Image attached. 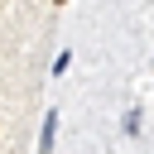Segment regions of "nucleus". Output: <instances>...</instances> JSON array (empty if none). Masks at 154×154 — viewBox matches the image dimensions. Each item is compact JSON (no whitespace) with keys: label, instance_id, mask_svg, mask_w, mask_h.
<instances>
[{"label":"nucleus","instance_id":"obj_1","mask_svg":"<svg viewBox=\"0 0 154 154\" xmlns=\"http://www.w3.org/2000/svg\"><path fill=\"white\" fill-rule=\"evenodd\" d=\"M58 5H67V0H58Z\"/></svg>","mask_w":154,"mask_h":154}]
</instances>
